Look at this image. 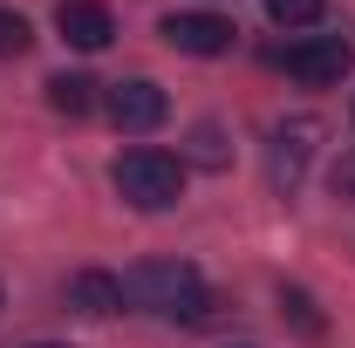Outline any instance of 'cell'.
<instances>
[{
  "instance_id": "obj_1",
  "label": "cell",
  "mask_w": 355,
  "mask_h": 348,
  "mask_svg": "<svg viewBox=\"0 0 355 348\" xmlns=\"http://www.w3.org/2000/svg\"><path fill=\"white\" fill-rule=\"evenodd\" d=\"M123 301L144 307V314H164V321H205L212 314V294L198 280V266L184 260H144L123 273Z\"/></svg>"
},
{
  "instance_id": "obj_2",
  "label": "cell",
  "mask_w": 355,
  "mask_h": 348,
  "mask_svg": "<svg viewBox=\"0 0 355 348\" xmlns=\"http://www.w3.org/2000/svg\"><path fill=\"white\" fill-rule=\"evenodd\" d=\"M110 184L123 191V205H137V212H164V205H178V191H184V164H178L171 150H157V143H137V150L116 157Z\"/></svg>"
},
{
  "instance_id": "obj_3",
  "label": "cell",
  "mask_w": 355,
  "mask_h": 348,
  "mask_svg": "<svg viewBox=\"0 0 355 348\" xmlns=\"http://www.w3.org/2000/svg\"><path fill=\"white\" fill-rule=\"evenodd\" d=\"M349 69H355V48L342 42V35H308V42L287 48V76L308 82V89H335Z\"/></svg>"
},
{
  "instance_id": "obj_4",
  "label": "cell",
  "mask_w": 355,
  "mask_h": 348,
  "mask_svg": "<svg viewBox=\"0 0 355 348\" xmlns=\"http://www.w3.org/2000/svg\"><path fill=\"white\" fill-rule=\"evenodd\" d=\"M314 137H321L314 116H294V123H280V130H273V150H266V177H273V191H294V184L308 177Z\"/></svg>"
},
{
  "instance_id": "obj_5",
  "label": "cell",
  "mask_w": 355,
  "mask_h": 348,
  "mask_svg": "<svg viewBox=\"0 0 355 348\" xmlns=\"http://www.w3.org/2000/svg\"><path fill=\"white\" fill-rule=\"evenodd\" d=\"M110 116H116V130L144 137V130H157V123L171 116V96L150 82V76H130V82L110 89Z\"/></svg>"
},
{
  "instance_id": "obj_6",
  "label": "cell",
  "mask_w": 355,
  "mask_h": 348,
  "mask_svg": "<svg viewBox=\"0 0 355 348\" xmlns=\"http://www.w3.org/2000/svg\"><path fill=\"white\" fill-rule=\"evenodd\" d=\"M178 55H225L232 48V21L225 14H164V28H157Z\"/></svg>"
},
{
  "instance_id": "obj_7",
  "label": "cell",
  "mask_w": 355,
  "mask_h": 348,
  "mask_svg": "<svg viewBox=\"0 0 355 348\" xmlns=\"http://www.w3.org/2000/svg\"><path fill=\"white\" fill-rule=\"evenodd\" d=\"M55 28H62L69 48L96 55V48H110V35H116V14H110L103 0H62V7H55Z\"/></svg>"
},
{
  "instance_id": "obj_8",
  "label": "cell",
  "mask_w": 355,
  "mask_h": 348,
  "mask_svg": "<svg viewBox=\"0 0 355 348\" xmlns=\"http://www.w3.org/2000/svg\"><path fill=\"white\" fill-rule=\"evenodd\" d=\"M69 307L76 314H116L123 307V280L103 273V266H83V273H69Z\"/></svg>"
},
{
  "instance_id": "obj_9",
  "label": "cell",
  "mask_w": 355,
  "mask_h": 348,
  "mask_svg": "<svg viewBox=\"0 0 355 348\" xmlns=\"http://www.w3.org/2000/svg\"><path fill=\"white\" fill-rule=\"evenodd\" d=\"M48 110H55V116H89V110H96V82H89V76H55V82H48Z\"/></svg>"
},
{
  "instance_id": "obj_10",
  "label": "cell",
  "mask_w": 355,
  "mask_h": 348,
  "mask_svg": "<svg viewBox=\"0 0 355 348\" xmlns=\"http://www.w3.org/2000/svg\"><path fill=\"white\" fill-rule=\"evenodd\" d=\"M280 321H294L308 342H321V335H328V321L314 314V294H301V287H280Z\"/></svg>"
},
{
  "instance_id": "obj_11",
  "label": "cell",
  "mask_w": 355,
  "mask_h": 348,
  "mask_svg": "<svg viewBox=\"0 0 355 348\" xmlns=\"http://www.w3.org/2000/svg\"><path fill=\"white\" fill-rule=\"evenodd\" d=\"M328 14V0H266V21L273 28H314Z\"/></svg>"
},
{
  "instance_id": "obj_12",
  "label": "cell",
  "mask_w": 355,
  "mask_h": 348,
  "mask_svg": "<svg viewBox=\"0 0 355 348\" xmlns=\"http://www.w3.org/2000/svg\"><path fill=\"white\" fill-rule=\"evenodd\" d=\"M28 48H35V28H28V14L0 7V62H21Z\"/></svg>"
},
{
  "instance_id": "obj_13",
  "label": "cell",
  "mask_w": 355,
  "mask_h": 348,
  "mask_svg": "<svg viewBox=\"0 0 355 348\" xmlns=\"http://www.w3.org/2000/svg\"><path fill=\"white\" fill-rule=\"evenodd\" d=\"M191 143H198V164H225V143H219V130H212V123L191 137Z\"/></svg>"
},
{
  "instance_id": "obj_14",
  "label": "cell",
  "mask_w": 355,
  "mask_h": 348,
  "mask_svg": "<svg viewBox=\"0 0 355 348\" xmlns=\"http://www.w3.org/2000/svg\"><path fill=\"white\" fill-rule=\"evenodd\" d=\"M335 191H342V198H355V157H349V164H335Z\"/></svg>"
},
{
  "instance_id": "obj_15",
  "label": "cell",
  "mask_w": 355,
  "mask_h": 348,
  "mask_svg": "<svg viewBox=\"0 0 355 348\" xmlns=\"http://www.w3.org/2000/svg\"><path fill=\"white\" fill-rule=\"evenodd\" d=\"M35 348H62V342H35Z\"/></svg>"
}]
</instances>
